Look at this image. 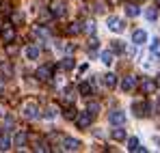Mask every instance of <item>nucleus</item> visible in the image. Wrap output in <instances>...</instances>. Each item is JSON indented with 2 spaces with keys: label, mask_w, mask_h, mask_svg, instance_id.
I'll return each instance as SVG.
<instances>
[{
  "label": "nucleus",
  "mask_w": 160,
  "mask_h": 153,
  "mask_svg": "<svg viewBox=\"0 0 160 153\" xmlns=\"http://www.w3.org/2000/svg\"><path fill=\"white\" fill-rule=\"evenodd\" d=\"M24 54H26L28 60H37V58H39V54H41V48L32 43V45H28L26 50H24Z\"/></svg>",
  "instance_id": "obj_11"
},
{
  "label": "nucleus",
  "mask_w": 160,
  "mask_h": 153,
  "mask_svg": "<svg viewBox=\"0 0 160 153\" xmlns=\"http://www.w3.org/2000/svg\"><path fill=\"white\" fill-rule=\"evenodd\" d=\"M138 13H141V11H138L136 4H126V15H128V17H136Z\"/></svg>",
  "instance_id": "obj_23"
},
{
  "label": "nucleus",
  "mask_w": 160,
  "mask_h": 153,
  "mask_svg": "<svg viewBox=\"0 0 160 153\" xmlns=\"http://www.w3.org/2000/svg\"><path fill=\"white\" fill-rule=\"evenodd\" d=\"M56 112H58V110H56L54 106H50V108H48V114H46V117H48V119H54V117H56Z\"/></svg>",
  "instance_id": "obj_37"
},
{
  "label": "nucleus",
  "mask_w": 160,
  "mask_h": 153,
  "mask_svg": "<svg viewBox=\"0 0 160 153\" xmlns=\"http://www.w3.org/2000/svg\"><path fill=\"white\" fill-rule=\"evenodd\" d=\"M26 140H28V134H26V131H18V134H15V138H13V145H15L18 149H22V147L26 145Z\"/></svg>",
  "instance_id": "obj_14"
},
{
  "label": "nucleus",
  "mask_w": 160,
  "mask_h": 153,
  "mask_svg": "<svg viewBox=\"0 0 160 153\" xmlns=\"http://www.w3.org/2000/svg\"><path fill=\"white\" fill-rule=\"evenodd\" d=\"M52 78V67H39L37 69V80H41V82H46V80H50Z\"/></svg>",
  "instance_id": "obj_12"
},
{
  "label": "nucleus",
  "mask_w": 160,
  "mask_h": 153,
  "mask_svg": "<svg viewBox=\"0 0 160 153\" xmlns=\"http://www.w3.org/2000/svg\"><path fill=\"white\" fill-rule=\"evenodd\" d=\"M50 9H52L54 17H63V15H65V4H63V2H52Z\"/></svg>",
  "instance_id": "obj_15"
},
{
  "label": "nucleus",
  "mask_w": 160,
  "mask_h": 153,
  "mask_svg": "<svg viewBox=\"0 0 160 153\" xmlns=\"http://www.w3.org/2000/svg\"><path fill=\"white\" fill-rule=\"evenodd\" d=\"M11 145H13V142H11V138H9V136L0 138V151H9V149H11Z\"/></svg>",
  "instance_id": "obj_27"
},
{
  "label": "nucleus",
  "mask_w": 160,
  "mask_h": 153,
  "mask_svg": "<svg viewBox=\"0 0 160 153\" xmlns=\"http://www.w3.org/2000/svg\"><path fill=\"white\" fill-rule=\"evenodd\" d=\"M0 117H7V108H4V103H0Z\"/></svg>",
  "instance_id": "obj_39"
},
{
  "label": "nucleus",
  "mask_w": 160,
  "mask_h": 153,
  "mask_svg": "<svg viewBox=\"0 0 160 153\" xmlns=\"http://www.w3.org/2000/svg\"><path fill=\"white\" fill-rule=\"evenodd\" d=\"M76 114H78V112H76V108H74V106H67V108H65V119H69V121H72V119H76Z\"/></svg>",
  "instance_id": "obj_30"
},
{
  "label": "nucleus",
  "mask_w": 160,
  "mask_h": 153,
  "mask_svg": "<svg viewBox=\"0 0 160 153\" xmlns=\"http://www.w3.org/2000/svg\"><path fill=\"white\" fill-rule=\"evenodd\" d=\"M141 88H143V93H145V95H152V93H156V88H158V82H156V80H149V78H143V84H141Z\"/></svg>",
  "instance_id": "obj_6"
},
{
  "label": "nucleus",
  "mask_w": 160,
  "mask_h": 153,
  "mask_svg": "<svg viewBox=\"0 0 160 153\" xmlns=\"http://www.w3.org/2000/svg\"><path fill=\"white\" fill-rule=\"evenodd\" d=\"M78 91H80V95H84V97L91 95V93H93V82H82L78 86Z\"/></svg>",
  "instance_id": "obj_17"
},
{
  "label": "nucleus",
  "mask_w": 160,
  "mask_h": 153,
  "mask_svg": "<svg viewBox=\"0 0 160 153\" xmlns=\"http://www.w3.org/2000/svg\"><path fill=\"white\" fill-rule=\"evenodd\" d=\"M0 71H2L7 78H11V76H13V67H11V63H9V60L0 63Z\"/></svg>",
  "instance_id": "obj_19"
},
{
  "label": "nucleus",
  "mask_w": 160,
  "mask_h": 153,
  "mask_svg": "<svg viewBox=\"0 0 160 153\" xmlns=\"http://www.w3.org/2000/svg\"><path fill=\"white\" fill-rule=\"evenodd\" d=\"M128 151H132V153H141V151H145V147H141L136 138H128Z\"/></svg>",
  "instance_id": "obj_16"
},
{
  "label": "nucleus",
  "mask_w": 160,
  "mask_h": 153,
  "mask_svg": "<svg viewBox=\"0 0 160 153\" xmlns=\"http://www.w3.org/2000/svg\"><path fill=\"white\" fill-rule=\"evenodd\" d=\"M145 41H147V32H145L143 28H136L132 32V43L134 45H143Z\"/></svg>",
  "instance_id": "obj_9"
},
{
  "label": "nucleus",
  "mask_w": 160,
  "mask_h": 153,
  "mask_svg": "<svg viewBox=\"0 0 160 153\" xmlns=\"http://www.w3.org/2000/svg\"><path fill=\"white\" fill-rule=\"evenodd\" d=\"M110 138H112V140H117V142L126 140V129L121 127V125H115V129L110 131Z\"/></svg>",
  "instance_id": "obj_13"
},
{
  "label": "nucleus",
  "mask_w": 160,
  "mask_h": 153,
  "mask_svg": "<svg viewBox=\"0 0 160 153\" xmlns=\"http://www.w3.org/2000/svg\"><path fill=\"white\" fill-rule=\"evenodd\" d=\"M106 24H108V28H110L112 32H123V28H126V26H123V22H121L119 17H115V15H110V17H108Z\"/></svg>",
  "instance_id": "obj_7"
},
{
  "label": "nucleus",
  "mask_w": 160,
  "mask_h": 153,
  "mask_svg": "<svg viewBox=\"0 0 160 153\" xmlns=\"http://www.w3.org/2000/svg\"><path fill=\"white\" fill-rule=\"evenodd\" d=\"M61 147H63V151H78L80 140H76V138H63L61 140Z\"/></svg>",
  "instance_id": "obj_5"
},
{
  "label": "nucleus",
  "mask_w": 160,
  "mask_h": 153,
  "mask_svg": "<svg viewBox=\"0 0 160 153\" xmlns=\"http://www.w3.org/2000/svg\"><path fill=\"white\" fill-rule=\"evenodd\" d=\"M156 82H158V86H160V76H158V78H156Z\"/></svg>",
  "instance_id": "obj_40"
},
{
  "label": "nucleus",
  "mask_w": 160,
  "mask_h": 153,
  "mask_svg": "<svg viewBox=\"0 0 160 153\" xmlns=\"http://www.w3.org/2000/svg\"><path fill=\"white\" fill-rule=\"evenodd\" d=\"M82 30H84V32H89V35H93V32H95V22H93V20L84 22V26H82Z\"/></svg>",
  "instance_id": "obj_29"
},
{
  "label": "nucleus",
  "mask_w": 160,
  "mask_h": 153,
  "mask_svg": "<svg viewBox=\"0 0 160 153\" xmlns=\"http://www.w3.org/2000/svg\"><path fill=\"white\" fill-rule=\"evenodd\" d=\"M134 88H136V78L134 76H126L121 80V91H123V93H130Z\"/></svg>",
  "instance_id": "obj_8"
},
{
  "label": "nucleus",
  "mask_w": 160,
  "mask_h": 153,
  "mask_svg": "<svg viewBox=\"0 0 160 153\" xmlns=\"http://www.w3.org/2000/svg\"><path fill=\"white\" fill-rule=\"evenodd\" d=\"M87 110H89L91 114H100L102 106H100V102H89V103H87Z\"/></svg>",
  "instance_id": "obj_22"
},
{
  "label": "nucleus",
  "mask_w": 160,
  "mask_h": 153,
  "mask_svg": "<svg viewBox=\"0 0 160 153\" xmlns=\"http://www.w3.org/2000/svg\"><path fill=\"white\" fill-rule=\"evenodd\" d=\"M145 17H147L149 22H156V17H158V9H156V7H149V9L145 11Z\"/></svg>",
  "instance_id": "obj_25"
},
{
  "label": "nucleus",
  "mask_w": 160,
  "mask_h": 153,
  "mask_svg": "<svg viewBox=\"0 0 160 153\" xmlns=\"http://www.w3.org/2000/svg\"><path fill=\"white\" fill-rule=\"evenodd\" d=\"M7 54H9V56H15V54H18V45H13V43H7Z\"/></svg>",
  "instance_id": "obj_34"
},
{
  "label": "nucleus",
  "mask_w": 160,
  "mask_h": 153,
  "mask_svg": "<svg viewBox=\"0 0 160 153\" xmlns=\"http://www.w3.org/2000/svg\"><path fill=\"white\" fill-rule=\"evenodd\" d=\"M65 102H74V88H65Z\"/></svg>",
  "instance_id": "obj_36"
},
{
  "label": "nucleus",
  "mask_w": 160,
  "mask_h": 153,
  "mask_svg": "<svg viewBox=\"0 0 160 153\" xmlns=\"http://www.w3.org/2000/svg\"><path fill=\"white\" fill-rule=\"evenodd\" d=\"M98 45H100V41H98L95 37H91V39H89V50H91V52L98 50Z\"/></svg>",
  "instance_id": "obj_35"
},
{
  "label": "nucleus",
  "mask_w": 160,
  "mask_h": 153,
  "mask_svg": "<svg viewBox=\"0 0 160 153\" xmlns=\"http://www.w3.org/2000/svg\"><path fill=\"white\" fill-rule=\"evenodd\" d=\"M80 30H82V24H80V22H72V24L67 26V32H69V35H78Z\"/></svg>",
  "instance_id": "obj_26"
},
{
  "label": "nucleus",
  "mask_w": 160,
  "mask_h": 153,
  "mask_svg": "<svg viewBox=\"0 0 160 153\" xmlns=\"http://www.w3.org/2000/svg\"><path fill=\"white\" fill-rule=\"evenodd\" d=\"M110 50L115 52V54H123L126 48H123V43H121V41H110Z\"/></svg>",
  "instance_id": "obj_24"
},
{
  "label": "nucleus",
  "mask_w": 160,
  "mask_h": 153,
  "mask_svg": "<svg viewBox=\"0 0 160 153\" xmlns=\"http://www.w3.org/2000/svg\"><path fill=\"white\" fill-rule=\"evenodd\" d=\"M152 56L160 58V41H152Z\"/></svg>",
  "instance_id": "obj_32"
},
{
  "label": "nucleus",
  "mask_w": 160,
  "mask_h": 153,
  "mask_svg": "<svg viewBox=\"0 0 160 153\" xmlns=\"http://www.w3.org/2000/svg\"><path fill=\"white\" fill-rule=\"evenodd\" d=\"M0 9H2L4 13H9V11H11V9H9V2H2V4H0Z\"/></svg>",
  "instance_id": "obj_38"
},
{
  "label": "nucleus",
  "mask_w": 160,
  "mask_h": 153,
  "mask_svg": "<svg viewBox=\"0 0 160 153\" xmlns=\"http://www.w3.org/2000/svg\"><path fill=\"white\" fill-rule=\"evenodd\" d=\"M100 58H102V63H104V65H112V58H115V52H112V50H104V52H102V56H100Z\"/></svg>",
  "instance_id": "obj_18"
},
{
  "label": "nucleus",
  "mask_w": 160,
  "mask_h": 153,
  "mask_svg": "<svg viewBox=\"0 0 160 153\" xmlns=\"http://www.w3.org/2000/svg\"><path fill=\"white\" fill-rule=\"evenodd\" d=\"M61 67H63L65 71H69V69H74V60H72V58H63V63H61Z\"/></svg>",
  "instance_id": "obj_33"
},
{
  "label": "nucleus",
  "mask_w": 160,
  "mask_h": 153,
  "mask_svg": "<svg viewBox=\"0 0 160 153\" xmlns=\"http://www.w3.org/2000/svg\"><path fill=\"white\" fill-rule=\"evenodd\" d=\"M156 2H158V9H160V0H156Z\"/></svg>",
  "instance_id": "obj_41"
},
{
  "label": "nucleus",
  "mask_w": 160,
  "mask_h": 153,
  "mask_svg": "<svg viewBox=\"0 0 160 153\" xmlns=\"http://www.w3.org/2000/svg\"><path fill=\"white\" fill-rule=\"evenodd\" d=\"M93 117H95V114H91L89 110H87V112H78V114H76V125H78L80 129H87L89 125H91Z\"/></svg>",
  "instance_id": "obj_1"
},
{
  "label": "nucleus",
  "mask_w": 160,
  "mask_h": 153,
  "mask_svg": "<svg viewBox=\"0 0 160 153\" xmlns=\"http://www.w3.org/2000/svg\"><path fill=\"white\" fill-rule=\"evenodd\" d=\"M132 112L136 114V117H145V114H149V103L145 102H141V99H136V102L132 103Z\"/></svg>",
  "instance_id": "obj_3"
},
{
  "label": "nucleus",
  "mask_w": 160,
  "mask_h": 153,
  "mask_svg": "<svg viewBox=\"0 0 160 153\" xmlns=\"http://www.w3.org/2000/svg\"><path fill=\"white\" fill-rule=\"evenodd\" d=\"M22 112H24L26 119H37L39 117V106H37V102H26L22 106Z\"/></svg>",
  "instance_id": "obj_2"
},
{
  "label": "nucleus",
  "mask_w": 160,
  "mask_h": 153,
  "mask_svg": "<svg viewBox=\"0 0 160 153\" xmlns=\"http://www.w3.org/2000/svg\"><path fill=\"white\" fill-rule=\"evenodd\" d=\"M115 84H117V76L106 74V76H104V86H108V88H115Z\"/></svg>",
  "instance_id": "obj_21"
},
{
  "label": "nucleus",
  "mask_w": 160,
  "mask_h": 153,
  "mask_svg": "<svg viewBox=\"0 0 160 153\" xmlns=\"http://www.w3.org/2000/svg\"><path fill=\"white\" fill-rule=\"evenodd\" d=\"M2 41H4V43H13V41H15V28H13V26H4V28H2Z\"/></svg>",
  "instance_id": "obj_10"
},
{
  "label": "nucleus",
  "mask_w": 160,
  "mask_h": 153,
  "mask_svg": "<svg viewBox=\"0 0 160 153\" xmlns=\"http://www.w3.org/2000/svg\"><path fill=\"white\" fill-rule=\"evenodd\" d=\"M35 151H50V145H48L46 140H37V145H35Z\"/></svg>",
  "instance_id": "obj_31"
},
{
  "label": "nucleus",
  "mask_w": 160,
  "mask_h": 153,
  "mask_svg": "<svg viewBox=\"0 0 160 153\" xmlns=\"http://www.w3.org/2000/svg\"><path fill=\"white\" fill-rule=\"evenodd\" d=\"M15 125V121H13V117H4V121H2V129L4 131H9V129Z\"/></svg>",
  "instance_id": "obj_28"
},
{
  "label": "nucleus",
  "mask_w": 160,
  "mask_h": 153,
  "mask_svg": "<svg viewBox=\"0 0 160 153\" xmlns=\"http://www.w3.org/2000/svg\"><path fill=\"white\" fill-rule=\"evenodd\" d=\"M11 22H13V26L24 24V13H20V11H13V13H11Z\"/></svg>",
  "instance_id": "obj_20"
},
{
  "label": "nucleus",
  "mask_w": 160,
  "mask_h": 153,
  "mask_svg": "<svg viewBox=\"0 0 160 153\" xmlns=\"http://www.w3.org/2000/svg\"><path fill=\"white\" fill-rule=\"evenodd\" d=\"M108 123H110V125H123V123H126V112L112 110V112L108 114Z\"/></svg>",
  "instance_id": "obj_4"
}]
</instances>
